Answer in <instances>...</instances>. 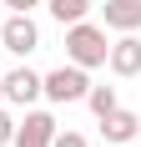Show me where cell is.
I'll return each instance as SVG.
<instances>
[{"label": "cell", "mask_w": 141, "mask_h": 147, "mask_svg": "<svg viewBox=\"0 0 141 147\" xmlns=\"http://www.w3.org/2000/svg\"><path fill=\"white\" fill-rule=\"evenodd\" d=\"M0 46H5L10 56H30V51H41V26L30 20V10H10V15H5V26H0Z\"/></svg>", "instance_id": "obj_3"}, {"label": "cell", "mask_w": 141, "mask_h": 147, "mask_svg": "<svg viewBox=\"0 0 141 147\" xmlns=\"http://www.w3.org/2000/svg\"><path fill=\"white\" fill-rule=\"evenodd\" d=\"M81 102L91 107L96 117H106L111 107H121V102H116V86H86V96H81Z\"/></svg>", "instance_id": "obj_10"}, {"label": "cell", "mask_w": 141, "mask_h": 147, "mask_svg": "<svg viewBox=\"0 0 141 147\" xmlns=\"http://www.w3.org/2000/svg\"><path fill=\"white\" fill-rule=\"evenodd\" d=\"M96 122H101V137H106V142H136V132H141V117L126 112V107H111V112L96 117Z\"/></svg>", "instance_id": "obj_7"}, {"label": "cell", "mask_w": 141, "mask_h": 147, "mask_svg": "<svg viewBox=\"0 0 141 147\" xmlns=\"http://www.w3.org/2000/svg\"><path fill=\"white\" fill-rule=\"evenodd\" d=\"M86 86H91V76H86V66H76V61H70V66H56V71L41 76V96H45V102H56V107L81 102Z\"/></svg>", "instance_id": "obj_2"}, {"label": "cell", "mask_w": 141, "mask_h": 147, "mask_svg": "<svg viewBox=\"0 0 141 147\" xmlns=\"http://www.w3.org/2000/svg\"><path fill=\"white\" fill-rule=\"evenodd\" d=\"M51 147H91V142H86L81 132H70V127H66V132H56V137H51Z\"/></svg>", "instance_id": "obj_12"}, {"label": "cell", "mask_w": 141, "mask_h": 147, "mask_svg": "<svg viewBox=\"0 0 141 147\" xmlns=\"http://www.w3.org/2000/svg\"><path fill=\"white\" fill-rule=\"evenodd\" d=\"M56 132H61V127H56L51 112H30V107H25V117L15 122V142L10 147H51Z\"/></svg>", "instance_id": "obj_4"}, {"label": "cell", "mask_w": 141, "mask_h": 147, "mask_svg": "<svg viewBox=\"0 0 141 147\" xmlns=\"http://www.w3.org/2000/svg\"><path fill=\"white\" fill-rule=\"evenodd\" d=\"M106 30H141V0H106Z\"/></svg>", "instance_id": "obj_8"}, {"label": "cell", "mask_w": 141, "mask_h": 147, "mask_svg": "<svg viewBox=\"0 0 141 147\" xmlns=\"http://www.w3.org/2000/svg\"><path fill=\"white\" fill-rule=\"evenodd\" d=\"M5 5H10V10H35L41 0H5Z\"/></svg>", "instance_id": "obj_13"}, {"label": "cell", "mask_w": 141, "mask_h": 147, "mask_svg": "<svg viewBox=\"0 0 141 147\" xmlns=\"http://www.w3.org/2000/svg\"><path fill=\"white\" fill-rule=\"evenodd\" d=\"M0 81H5V102L10 107H30L41 96V76L30 71V66H15V71H5Z\"/></svg>", "instance_id": "obj_6"}, {"label": "cell", "mask_w": 141, "mask_h": 147, "mask_svg": "<svg viewBox=\"0 0 141 147\" xmlns=\"http://www.w3.org/2000/svg\"><path fill=\"white\" fill-rule=\"evenodd\" d=\"M15 142V117L5 112V102H0V147H10Z\"/></svg>", "instance_id": "obj_11"}, {"label": "cell", "mask_w": 141, "mask_h": 147, "mask_svg": "<svg viewBox=\"0 0 141 147\" xmlns=\"http://www.w3.org/2000/svg\"><path fill=\"white\" fill-rule=\"evenodd\" d=\"M45 5H51V15H56L61 26H70V20H86L96 0H45Z\"/></svg>", "instance_id": "obj_9"}, {"label": "cell", "mask_w": 141, "mask_h": 147, "mask_svg": "<svg viewBox=\"0 0 141 147\" xmlns=\"http://www.w3.org/2000/svg\"><path fill=\"white\" fill-rule=\"evenodd\" d=\"M106 66H111L116 76H141V36L136 30H121V41H111Z\"/></svg>", "instance_id": "obj_5"}, {"label": "cell", "mask_w": 141, "mask_h": 147, "mask_svg": "<svg viewBox=\"0 0 141 147\" xmlns=\"http://www.w3.org/2000/svg\"><path fill=\"white\" fill-rule=\"evenodd\" d=\"M106 51H111V41H106V26H91V20H70L66 26V56L76 61V66H106Z\"/></svg>", "instance_id": "obj_1"}, {"label": "cell", "mask_w": 141, "mask_h": 147, "mask_svg": "<svg viewBox=\"0 0 141 147\" xmlns=\"http://www.w3.org/2000/svg\"><path fill=\"white\" fill-rule=\"evenodd\" d=\"M0 102H5V81H0Z\"/></svg>", "instance_id": "obj_14"}]
</instances>
